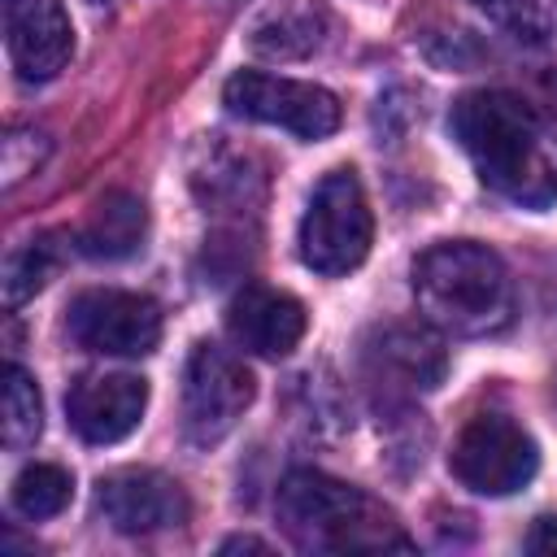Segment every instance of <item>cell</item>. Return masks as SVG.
<instances>
[{"label":"cell","mask_w":557,"mask_h":557,"mask_svg":"<svg viewBox=\"0 0 557 557\" xmlns=\"http://www.w3.org/2000/svg\"><path fill=\"white\" fill-rule=\"evenodd\" d=\"M44 431V400L35 379L22 366L4 370V418H0V435L9 448H30Z\"/></svg>","instance_id":"2e32d148"},{"label":"cell","mask_w":557,"mask_h":557,"mask_svg":"<svg viewBox=\"0 0 557 557\" xmlns=\"http://www.w3.org/2000/svg\"><path fill=\"white\" fill-rule=\"evenodd\" d=\"M470 4L522 44H544V35H548V13L540 0H470Z\"/></svg>","instance_id":"d6986e66"},{"label":"cell","mask_w":557,"mask_h":557,"mask_svg":"<svg viewBox=\"0 0 557 557\" xmlns=\"http://www.w3.org/2000/svg\"><path fill=\"white\" fill-rule=\"evenodd\" d=\"M4 44L17 78L44 83L65 70L74 26L61 0H4Z\"/></svg>","instance_id":"30bf717a"},{"label":"cell","mask_w":557,"mask_h":557,"mask_svg":"<svg viewBox=\"0 0 557 557\" xmlns=\"http://www.w3.org/2000/svg\"><path fill=\"white\" fill-rule=\"evenodd\" d=\"M70 492H74L70 470H61L52 461H35L13 479V505L26 518H57L70 505Z\"/></svg>","instance_id":"e0dca14e"},{"label":"cell","mask_w":557,"mask_h":557,"mask_svg":"<svg viewBox=\"0 0 557 557\" xmlns=\"http://www.w3.org/2000/svg\"><path fill=\"white\" fill-rule=\"evenodd\" d=\"M413 300L422 318L448 335H492L513 318L509 270L474 239L431 244L413 261Z\"/></svg>","instance_id":"3957f363"},{"label":"cell","mask_w":557,"mask_h":557,"mask_svg":"<svg viewBox=\"0 0 557 557\" xmlns=\"http://www.w3.org/2000/svg\"><path fill=\"white\" fill-rule=\"evenodd\" d=\"M65 326L78 348L109 352V357H144L161 339V309L148 296L96 287L70 305Z\"/></svg>","instance_id":"ba28073f"},{"label":"cell","mask_w":557,"mask_h":557,"mask_svg":"<svg viewBox=\"0 0 557 557\" xmlns=\"http://www.w3.org/2000/svg\"><path fill=\"white\" fill-rule=\"evenodd\" d=\"M370 239H374V218H370V200L357 183L352 170H331L313 196H309V209L300 218V261L313 270V274H348L366 261L370 252Z\"/></svg>","instance_id":"277c9868"},{"label":"cell","mask_w":557,"mask_h":557,"mask_svg":"<svg viewBox=\"0 0 557 557\" xmlns=\"http://www.w3.org/2000/svg\"><path fill=\"white\" fill-rule=\"evenodd\" d=\"M144 235H148V213H144L139 196L104 191L78 231V248L96 261H122L144 244Z\"/></svg>","instance_id":"5bb4252c"},{"label":"cell","mask_w":557,"mask_h":557,"mask_svg":"<svg viewBox=\"0 0 557 557\" xmlns=\"http://www.w3.org/2000/svg\"><path fill=\"white\" fill-rule=\"evenodd\" d=\"M148 409V383L139 374H87L70 387L65 413L78 440L117 444L126 440Z\"/></svg>","instance_id":"8fae6325"},{"label":"cell","mask_w":557,"mask_h":557,"mask_svg":"<svg viewBox=\"0 0 557 557\" xmlns=\"http://www.w3.org/2000/svg\"><path fill=\"white\" fill-rule=\"evenodd\" d=\"M222 100L235 117L283 126L300 139H326L339 126V100L326 87L265 74V70H239L226 78Z\"/></svg>","instance_id":"52a82bcc"},{"label":"cell","mask_w":557,"mask_h":557,"mask_svg":"<svg viewBox=\"0 0 557 557\" xmlns=\"http://www.w3.org/2000/svg\"><path fill=\"white\" fill-rule=\"evenodd\" d=\"M305 305L287 292H274V287H261V283H248L231 309H226V331L231 339L244 348V352H257V357H287L300 335H305Z\"/></svg>","instance_id":"7c38bea8"},{"label":"cell","mask_w":557,"mask_h":557,"mask_svg":"<svg viewBox=\"0 0 557 557\" xmlns=\"http://www.w3.org/2000/svg\"><path fill=\"white\" fill-rule=\"evenodd\" d=\"M44 157H48V139L39 131H30V126H13L4 135V144H0V174H4L0 183L17 187L26 174H35L44 165Z\"/></svg>","instance_id":"ffe728a7"},{"label":"cell","mask_w":557,"mask_h":557,"mask_svg":"<svg viewBox=\"0 0 557 557\" xmlns=\"http://www.w3.org/2000/svg\"><path fill=\"white\" fill-rule=\"evenodd\" d=\"M448 126L492 191L522 209H548L557 200V174L540 148L535 117L513 91H466Z\"/></svg>","instance_id":"6da1fadb"},{"label":"cell","mask_w":557,"mask_h":557,"mask_svg":"<svg viewBox=\"0 0 557 557\" xmlns=\"http://www.w3.org/2000/svg\"><path fill=\"white\" fill-rule=\"evenodd\" d=\"M248 405H252L248 366L231 348L200 339L183 370V435L191 444H218L222 435L235 431Z\"/></svg>","instance_id":"8992f818"},{"label":"cell","mask_w":557,"mask_h":557,"mask_svg":"<svg viewBox=\"0 0 557 557\" xmlns=\"http://www.w3.org/2000/svg\"><path fill=\"white\" fill-rule=\"evenodd\" d=\"M222 553H265V544H261V540H252V535H235V540H226V544H222Z\"/></svg>","instance_id":"7402d4cb"},{"label":"cell","mask_w":557,"mask_h":557,"mask_svg":"<svg viewBox=\"0 0 557 557\" xmlns=\"http://www.w3.org/2000/svg\"><path fill=\"white\" fill-rule=\"evenodd\" d=\"M448 470L461 487H470L479 496H513L535 479L540 448L505 413H479L461 426V435L448 453Z\"/></svg>","instance_id":"5b68a950"},{"label":"cell","mask_w":557,"mask_h":557,"mask_svg":"<svg viewBox=\"0 0 557 557\" xmlns=\"http://www.w3.org/2000/svg\"><path fill=\"white\" fill-rule=\"evenodd\" d=\"M57 274V248L48 239H35L26 248H17L4 265V300L9 305H22L26 296H35L48 278Z\"/></svg>","instance_id":"ac0fdd59"},{"label":"cell","mask_w":557,"mask_h":557,"mask_svg":"<svg viewBox=\"0 0 557 557\" xmlns=\"http://www.w3.org/2000/svg\"><path fill=\"white\" fill-rule=\"evenodd\" d=\"M366 366L374 383L400 387V392H431L444 379V344L426 326L387 322L366 339Z\"/></svg>","instance_id":"4fadbf2b"},{"label":"cell","mask_w":557,"mask_h":557,"mask_svg":"<svg viewBox=\"0 0 557 557\" xmlns=\"http://www.w3.org/2000/svg\"><path fill=\"white\" fill-rule=\"evenodd\" d=\"M331 17H326V4L322 0H278L274 9H265L252 26V48L261 57H278V61H292V57H309L322 35H326Z\"/></svg>","instance_id":"9a60e30c"},{"label":"cell","mask_w":557,"mask_h":557,"mask_svg":"<svg viewBox=\"0 0 557 557\" xmlns=\"http://www.w3.org/2000/svg\"><path fill=\"white\" fill-rule=\"evenodd\" d=\"M527 553H548L557 557V518H540L527 535Z\"/></svg>","instance_id":"44dd1931"},{"label":"cell","mask_w":557,"mask_h":557,"mask_svg":"<svg viewBox=\"0 0 557 557\" xmlns=\"http://www.w3.org/2000/svg\"><path fill=\"white\" fill-rule=\"evenodd\" d=\"M100 518L122 535H152L183 527L191 505L187 492L161 470H113L96 483Z\"/></svg>","instance_id":"9c48e42d"},{"label":"cell","mask_w":557,"mask_h":557,"mask_svg":"<svg viewBox=\"0 0 557 557\" xmlns=\"http://www.w3.org/2000/svg\"><path fill=\"white\" fill-rule=\"evenodd\" d=\"M274 513L283 535L305 553H409L413 540L396 522V513L370 492L322 474L292 470L278 483Z\"/></svg>","instance_id":"7a4b0ae2"}]
</instances>
